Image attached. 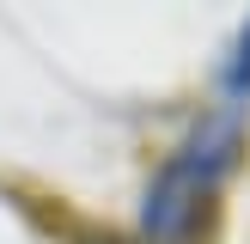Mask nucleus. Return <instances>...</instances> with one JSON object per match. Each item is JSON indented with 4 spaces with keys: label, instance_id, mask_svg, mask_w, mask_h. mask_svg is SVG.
Returning a JSON list of instances; mask_svg holds the SVG:
<instances>
[{
    "label": "nucleus",
    "instance_id": "1",
    "mask_svg": "<svg viewBox=\"0 0 250 244\" xmlns=\"http://www.w3.org/2000/svg\"><path fill=\"white\" fill-rule=\"evenodd\" d=\"M214 195H220L214 177H202L195 165H183L171 153L141 195V238L146 244H202L208 226H214Z\"/></svg>",
    "mask_w": 250,
    "mask_h": 244
},
{
    "label": "nucleus",
    "instance_id": "2",
    "mask_svg": "<svg viewBox=\"0 0 250 244\" xmlns=\"http://www.w3.org/2000/svg\"><path fill=\"white\" fill-rule=\"evenodd\" d=\"M220 85H226V98H250V19H244L238 43H232L226 67H220Z\"/></svg>",
    "mask_w": 250,
    "mask_h": 244
}]
</instances>
